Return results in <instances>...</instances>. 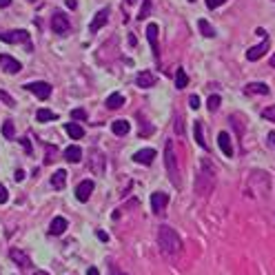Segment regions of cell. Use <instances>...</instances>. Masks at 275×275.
<instances>
[{"label":"cell","mask_w":275,"mask_h":275,"mask_svg":"<svg viewBox=\"0 0 275 275\" xmlns=\"http://www.w3.org/2000/svg\"><path fill=\"white\" fill-rule=\"evenodd\" d=\"M215 176H218V173H215V166L204 158L200 169H197V178H195V193L197 195L207 197L209 193L213 191V187H215Z\"/></svg>","instance_id":"6da1fadb"},{"label":"cell","mask_w":275,"mask_h":275,"mask_svg":"<svg viewBox=\"0 0 275 275\" xmlns=\"http://www.w3.org/2000/svg\"><path fill=\"white\" fill-rule=\"evenodd\" d=\"M158 244H160V251L166 255H178L182 251V238L178 235L176 228L166 226V224L158 228Z\"/></svg>","instance_id":"7a4b0ae2"},{"label":"cell","mask_w":275,"mask_h":275,"mask_svg":"<svg viewBox=\"0 0 275 275\" xmlns=\"http://www.w3.org/2000/svg\"><path fill=\"white\" fill-rule=\"evenodd\" d=\"M164 169L169 173V180H171L173 187H180V169H178V156H176V145L173 140H166L164 145Z\"/></svg>","instance_id":"3957f363"},{"label":"cell","mask_w":275,"mask_h":275,"mask_svg":"<svg viewBox=\"0 0 275 275\" xmlns=\"http://www.w3.org/2000/svg\"><path fill=\"white\" fill-rule=\"evenodd\" d=\"M27 91H32L36 98L40 100H47L49 96H51V84L49 82H42V80H33V82H27L25 84Z\"/></svg>","instance_id":"277c9868"},{"label":"cell","mask_w":275,"mask_h":275,"mask_svg":"<svg viewBox=\"0 0 275 275\" xmlns=\"http://www.w3.org/2000/svg\"><path fill=\"white\" fill-rule=\"evenodd\" d=\"M51 32H56L58 36H67L69 32H71V22H69V18L65 16V14H53L51 18Z\"/></svg>","instance_id":"5b68a950"},{"label":"cell","mask_w":275,"mask_h":275,"mask_svg":"<svg viewBox=\"0 0 275 275\" xmlns=\"http://www.w3.org/2000/svg\"><path fill=\"white\" fill-rule=\"evenodd\" d=\"M0 40L9 42V45H18V42H29V33L25 32V29H14V32H5L0 33Z\"/></svg>","instance_id":"8992f818"},{"label":"cell","mask_w":275,"mask_h":275,"mask_svg":"<svg viewBox=\"0 0 275 275\" xmlns=\"http://www.w3.org/2000/svg\"><path fill=\"white\" fill-rule=\"evenodd\" d=\"M146 40H149V47H151V51H153V58L160 60V47H158V25H156V22L146 25Z\"/></svg>","instance_id":"52a82bcc"},{"label":"cell","mask_w":275,"mask_h":275,"mask_svg":"<svg viewBox=\"0 0 275 275\" xmlns=\"http://www.w3.org/2000/svg\"><path fill=\"white\" fill-rule=\"evenodd\" d=\"M269 47H271V38L264 36L259 45H253V47L246 51V58H249V60H259V58H262L266 51H269Z\"/></svg>","instance_id":"ba28073f"},{"label":"cell","mask_w":275,"mask_h":275,"mask_svg":"<svg viewBox=\"0 0 275 275\" xmlns=\"http://www.w3.org/2000/svg\"><path fill=\"white\" fill-rule=\"evenodd\" d=\"M166 204H169V195H166V193L156 191L153 195H151V209H153L156 215H162V213H164Z\"/></svg>","instance_id":"9c48e42d"},{"label":"cell","mask_w":275,"mask_h":275,"mask_svg":"<svg viewBox=\"0 0 275 275\" xmlns=\"http://www.w3.org/2000/svg\"><path fill=\"white\" fill-rule=\"evenodd\" d=\"M104 156L102 153H100L98 149H91V160H89V169H91V171L94 173H98V176H102L104 173Z\"/></svg>","instance_id":"30bf717a"},{"label":"cell","mask_w":275,"mask_h":275,"mask_svg":"<svg viewBox=\"0 0 275 275\" xmlns=\"http://www.w3.org/2000/svg\"><path fill=\"white\" fill-rule=\"evenodd\" d=\"M158 82V76L153 71H140L138 73V78H135V84L140 89H151V87H156Z\"/></svg>","instance_id":"8fae6325"},{"label":"cell","mask_w":275,"mask_h":275,"mask_svg":"<svg viewBox=\"0 0 275 275\" xmlns=\"http://www.w3.org/2000/svg\"><path fill=\"white\" fill-rule=\"evenodd\" d=\"M91 193H94V180H82L76 187V197H78L80 202H87L89 197H91Z\"/></svg>","instance_id":"7c38bea8"},{"label":"cell","mask_w":275,"mask_h":275,"mask_svg":"<svg viewBox=\"0 0 275 275\" xmlns=\"http://www.w3.org/2000/svg\"><path fill=\"white\" fill-rule=\"evenodd\" d=\"M0 67L5 69L7 73H18L22 69V65L18 63L16 58H11L9 53H2V56H0Z\"/></svg>","instance_id":"4fadbf2b"},{"label":"cell","mask_w":275,"mask_h":275,"mask_svg":"<svg viewBox=\"0 0 275 275\" xmlns=\"http://www.w3.org/2000/svg\"><path fill=\"white\" fill-rule=\"evenodd\" d=\"M109 22V9H100L98 14H96V18L91 20V25H89V32H100L104 25Z\"/></svg>","instance_id":"5bb4252c"},{"label":"cell","mask_w":275,"mask_h":275,"mask_svg":"<svg viewBox=\"0 0 275 275\" xmlns=\"http://www.w3.org/2000/svg\"><path fill=\"white\" fill-rule=\"evenodd\" d=\"M9 258L14 259V264L20 266V269H29V266H32V259H29V255L22 253L20 249H11L9 251Z\"/></svg>","instance_id":"9a60e30c"},{"label":"cell","mask_w":275,"mask_h":275,"mask_svg":"<svg viewBox=\"0 0 275 275\" xmlns=\"http://www.w3.org/2000/svg\"><path fill=\"white\" fill-rule=\"evenodd\" d=\"M218 145H220V149H222L224 156H226V158H233V145H231V135H228L226 131L218 133Z\"/></svg>","instance_id":"2e32d148"},{"label":"cell","mask_w":275,"mask_h":275,"mask_svg":"<svg viewBox=\"0 0 275 275\" xmlns=\"http://www.w3.org/2000/svg\"><path fill=\"white\" fill-rule=\"evenodd\" d=\"M69 222L65 218H53L51 224H49V235H63L67 231Z\"/></svg>","instance_id":"e0dca14e"},{"label":"cell","mask_w":275,"mask_h":275,"mask_svg":"<svg viewBox=\"0 0 275 275\" xmlns=\"http://www.w3.org/2000/svg\"><path fill=\"white\" fill-rule=\"evenodd\" d=\"M65 160L71 162V164H78V162L82 160V149H80V146H76V145L67 146V149H65Z\"/></svg>","instance_id":"ac0fdd59"},{"label":"cell","mask_w":275,"mask_h":275,"mask_svg":"<svg viewBox=\"0 0 275 275\" xmlns=\"http://www.w3.org/2000/svg\"><path fill=\"white\" fill-rule=\"evenodd\" d=\"M153 158H156V151L153 149H140L133 156V162H138V164H151Z\"/></svg>","instance_id":"d6986e66"},{"label":"cell","mask_w":275,"mask_h":275,"mask_svg":"<svg viewBox=\"0 0 275 275\" xmlns=\"http://www.w3.org/2000/svg\"><path fill=\"white\" fill-rule=\"evenodd\" d=\"M193 138H195L197 146H202L204 151H209V145H207V140H204V127H202V122H200V120L193 125Z\"/></svg>","instance_id":"ffe728a7"},{"label":"cell","mask_w":275,"mask_h":275,"mask_svg":"<svg viewBox=\"0 0 275 275\" xmlns=\"http://www.w3.org/2000/svg\"><path fill=\"white\" fill-rule=\"evenodd\" d=\"M65 184H67V171H65V169H58V171L51 176V187L53 189H65Z\"/></svg>","instance_id":"44dd1931"},{"label":"cell","mask_w":275,"mask_h":275,"mask_svg":"<svg viewBox=\"0 0 275 275\" xmlns=\"http://www.w3.org/2000/svg\"><path fill=\"white\" fill-rule=\"evenodd\" d=\"M65 131H67L69 138H73V140H80V138H84V129L80 125H76V122H69V125H65Z\"/></svg>","instance_id":"7402d4cb"},{"label":"cell","mask_w":275,"mask_h":275,"mask_svg":"<svg viewBox=\"0 0 275 275\" xmlns=\"http://www.w3.org/2000/svg\"><path fill=\"white\" fill-rule=\"evenodd\" d=\"M197 29H200V33H202L204 38H213V36H215V29H213V25L209 20H204V18H200V20H197Z\"/></svg>","instance_id":"603a6c76"},{"label":"cell","mask_w":275,"mask_h":275,"mask_svg":"<svg viewBox=\"0 0 275 275\" xmlns=\"http://www.w3.org/2000/svg\"><path fill=\"white\" fill-rule=\"evenodd\" d=\"M129 120H115L113 125H111V131H113L115 135H127L129 133Z\"/></svg>","instance_id":"cb8c5ba5"},{"label":"cell","mask_w":275,"mask_h":275,"mask_svg":"<svg viewBox=\"0 0 275 275\" xmlns=\"http://www.w3.org/2000/svg\"><path fill=\"white\" fill-rule=\"evenodd\" d=\"M244 91H246V94H259V96H266L271 91L269 87H266L264 82H251L249 87L244 89Z\"/></svg>","instance_id":"d4e9b609"},{"label":"cell","mask_w":275,"mask_h":275,"mask_svg":"<svg viewBox=\"0 0 275 275\" xmlns=\"http://www.w3.org/2000/svg\"><path fill=\"white\" fill-rule=\"evenodd\" d=\"M122 104H125V96L122 94H111L109 98H107V107H109V109H120Z\"/></svg>","instance_id":"484cf974"},{"label":"cell","mask_w":275,"mask_h":275,"mask_svg":"<svg viewBox=\"0 0 275 275\" xmlns=\"http://www.w3.org/2000/svg\"><path fill=\"white\" fill-rule=\"evenodd\" d=\"M2 135L7 140H14L16 138V127H14V120H5L2 122Z\"/></svg>","instance_id":"4316f807"},{"label":"cell","mask_w":275,"mask_h":275,"mask_svg":"<svg viewBox=\"0 0 275 275\" xmlns=\"http://www.w3.org/2000/svg\"><path fill=\"white\" fill-rule=\"evenodd\" d=\"M36 120L38 122H53V120H58V115L53 113V111H49V109H38Z\"/></svg>","instance_id":"83f0119b"},{"label":"cell","mask_w":275,"mask_h":275,"mask_svg":"<svg viewBox=\"0 0 275 275\" xmlns=\"http://www.w3.org/2000/svg\"><path fill=\"white\" fill-rule=\"evenodd\" d=\"M187 84H189L187 71H184V69H178V71H176V87H178V89H184Z\"/></svg>","instance_id":"f1b7e54d"},{"label":"cell","mask_w":275,"mask_h":275,"mask_svg":"<svg viewBox=\"0 0 275 275\" xmlns=\"http://www.w3.org/2000/svg\"><path fill=\"white\" fill-rule=\"evenodd\" d=\"M220 104H222V98H220V96H211L207 102V109L211 111V113H215V111L220 109Z\"/></svg>","instance_id":"f546056e"},{"label":"cell","mask_w":275,"mask_h":275,"mask_svg":"<svg viewBox=\"0 0 275 275\" xmlns=\"http://www.w3.org/2000/svg\"><path fill=\"white\" fill-rule=\"evenodd\" d=\"M0 100H2V102H5L7 107H9V109H14V107H16V100L11 98V96L7 94V91H0Z\"/></svg>","instance_id":"4dcf8cb0"},{"label":"cell","mask_w":275,"mask_h":275,"mask_svg":"<svg viewBox=\"0 0 275 275\" xmlns=\"http://www.w3.org/2000/svg\"><path fill=\"white\" fill-rule=\"evenodd\" d=\"M56 153H58V149L53 145H47V158H45V162L47 164H51L53 160H56Z\"/></svg>","instance_id":"1f68e13d"},{"label":"cell","mask_w":275,"mask_h":275,"mask_svg":"<svg viewBox=\"0 0 275 275\" xmlns=\"http://www.w3.org/2000/svg\"><path fill=\"white\" fill-rule=\"evenodd\" d=\"M262 118L275 122V107H269V109H262Z\"/></svg>","instance_id":"d6a6232c"},{"label":"cell","mask_w":275,"mask_h":275,"mask_svg":"<svg viewBox=\"0 0 275 275\" xmlns=\"http://www.w3.org/2000/svg\"><path fill=\"white\" fill-rule=\"evenodd\" d=\"M71 118L73 120H87V113H84L82 109H73L71 111Z\"/></svg>","instance_id":"836d02e7"},{"label":"cell","mask_w":275,"mask_h":275,"mask_svg":"<svg viewBox=\"0 0 275 275\" xmlns=\"http://www.w3.org/2000/svg\"><path fill=\"white\" fill-rule=\"evenodd\" d=\"M22 146H25L27 156H33V149H32V142H29V138H22Z\"/></svg>","instance_id":"e575fe53"},{"label":"cell","mask_w":275,"mask_h":275,"mask_svg":"<svg viewBox=\"0 0 275 275\" xmlns=\"http://www.w3.org/2000/svg\"><path fill=\"white\" fill-rule=\"evenodd\" d=\"M7 200H9V193H7L5 184H0V204H5Z\"/></svg>","instance_id":"d590c367"},{"label":"cell","mask_w":275,"mask_h":275,"mask_svg":"<svg viewBox=\"0 0 275 275\" xmlns=\"http://www.w3.org/2000/svg\"><path fill=\"white\" fill-rule=\"evenodd\" d=\"M224 2H226V0H207V7L209 9H218L220 5H224Z\"/></svg>","instance_id":"8d00e7d4"},{"label":"cell","mask_w":275,"mask_h":275,"mask_svg":"<svg viewBox=\"0 0 275 275\" xmlns=\"http://www.w3.org/2000/svg\"><path fill=\"white\" fill-rule=\"evenodd\" d=\"M109 273L111 275H127V273H122V271L118 269V264H115V262H109Z\"/></svg>","instance_id":"74e56055"},{"label":"cell","mask_w":275,"mask_h":275,"mask_svg":"<svg viewBox=\"0 0 275 275\" xmlns=\"http://www.w3.org/2000/svg\"><path fill=\"white\" fill-rule=\"evenodd\" d=\"M189 104H191V109H197V107H200V98H197V96H191V98H189Z\"/></svg>","instance_id":"f35d334b"},{"label":"cell","mask_w":275,"mask_h":275,"mask_svg":"<svg viewBox=\"0 0 275 275\" xmlns=\"http://www.w3.org/2000/svg\"><path fill=\"white\" fill-rule=\"evenodd\" d=\"M146 11H149V0H146V2H145V7H142V11H140V14H138V20H145Z\"/></svg>","instance_id":"ab89813d"},{"label":"cell","mask_w":275,"mask_h":275,"mask_svg":"<svg viewBox=\"0 0 275 275\" xmlns=\"http://www.w3.org/2000/svg\"><path fill=\"white\" fill-rule=\"evenodd\" d=\"M176 120H178V122H176V131H178V133H184V122H182L180 118H176Z\"/></svg>","instance_id":"60d3db41"},{"label":"cell","mask_w":275,"mask_h":275,"mask_svg":"<svg viewBox=\"0 0 275 275\" xmlns=\"http://www.w3.org/2000/svg\"><path fill=\"white\" fill-rule=\"evenodd\" d=\"M65 2H67L69 9H76V7H78V2H76V0H65Z\"/></svg>","instance_id":"b9f144b4"},{"label":"cell","mask_w":275,"mask_h":275,"mask_svg":"<svg viewBox=\"0 0 275 275\" xmlns=\"http://www.w3.org/2000/svg\"><path fill=\"white\" fill-rule=\"evenodd\" d=\"M87 275H100V271L96 266H91V269H87Z\"/></svg>","instance_id":"7bdbcfd3"},{"label":"cell","mask_w":275,"mask_h":275,"mask_svg":"<svg viewBox=\"0 0 275 275\" xmlns=\"http://www.w3.org/2000/svg\"><path fill=\"white\" fill-rule=\"evenodd\" d=\"M98 238H100V240H102V242H107V240H109V235L104 233V231H98Z\"/></svg>","instance_id":"ee69618b"},{"label":"cell","mask_w":275,"mask_h":275,"mask_svg":"<svg viewBox=\"0 0 275 275\" xmlns=\"http://www.w3.org/2000/svg\"><path fill=\"white\" fill-rule=\"evenodd\" d=\"M16 180H18V182L25 180V171H20V169H18V171H16Z\"/></svg>","instance_id":"f6af8a7d"},{"label":"cell","mask_w":275,"mask_h":275,"mask_svg":"<svg viewBox=\"0 0 275 275\" xmlns=\"http://www.w3.org/2000/svg\"><path fill=\"white\" fill-rule=\"evenodd\" d=\"M269 145L275 146V133H269Z\"/></svg>","instance_id":"bcb514c9"},{"label":"cell","mask_w":275,"mask_h":275,"mask_svg":"<svg viewBox=\"0 0 275 275\" xmlns=\"http://www.w3.org/2000/svg\"><path fill=\"white\" fill-rule=\"evenodd\" d=\"M11 5V0H0V7H9Z\"/></svg>","instance_id":"7dc6e473"},{"label":"cell","mask_w":275,"mask_h":275,"mask_svg":"<svg viewBox=\"0 0 275 275\" xmlns=\"http://www.w3.org/2000/svg\"><path fill=\"white\" fill-rule=\"evenodd\" d=\"M33 275H49V273H47V271H36Z\"/></svg>","instance_id":"c3c4849f"},{"label":"cell","mask_w":275,"mask_h":275,"mask_svg":"<svg viewBox=\"0 0 275 275\" xmlns=\"http://www.w3.org/2000/svg\"><path fill=\"white\" fill-rule=\"evenodd\" d=\"M271 67L275 69V53H273V56H271Z\"/></svg>","instance_id":"681fc988"},{"label":"cell","mask_w":275,"mask_h":275,"mask_svg":"<svg viewBox=\"0 0 275 275\" xmlns=\"http://www.w3.org/2000/svg\"><path fill=\"white\" fill-rule=\"evenodd\" d=\"M189 2H195V0H189Z\"/></svg>","instance_id":"f907efd6"},{"label":"cell","mask_w":275,"mask_h":275,"mask_svg":"<svg viewBox=\"0 0 275 275\" xmlns=\"http://www.w3.org/2000/svg\"><path fill=\"white\" fill-rule=\"evenodd\" d=\"M273 2H275V0H273Z\"/></svg>","instance_id":"816d5d0a"}]
</instances>
